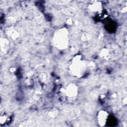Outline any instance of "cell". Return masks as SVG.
<instances>
[{
  "label": "cell",
  "instance_id": "cell-1",
  "mask_svg": "<svg viewBox=\"0 0 127 127\" xmlns=\"http://www.w3.org/2000/svg\"><path fill=\"white\" fill-rule=\"evenodd\" d=\"M57 36H56V41L58 43L57 44L60 45V43L61 46H64L67 41V37L65 33L64 32L61 33L60 35V34H58Z\"/></svg>",
  "mask_w": 127,
  "mask_h": 127
},
{
  "label": "cell",
  "instance_id": "cell-2",
  "mask_svg": "<svg viewBox=\"0 0 127 127\" xmlns=\"http://www.w3.org/2000/svg\"><path fill=\"white\" fill-rule=\"evenodd\" d=\"M65 93L68 97H73L76 95V89L75 86L71 85L67 87V88L65 89Z\"/></svg>",
  "mask_w": 127,
  "mask_h": 127
}]
</instances>
